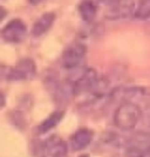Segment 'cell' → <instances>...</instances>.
<instances>
[{"mask_svg": "<svg viewBox=\"0 0 150 157\" xmlns=\"http://www.w3.org/2000/svg\"><path fill=\"white\" fill-rule=\"evenodd\" d=\"M86 53H87V47L81 42H75L69 45L62 54V59H61L62 67L67 71H71L81 66Z\"/></svg>", "mask_w": 150, "mask_h": 157, "instance_id": "4", "label": "cell"}, {"mask_svg": "<svg viewBox=\"0 0 150 157\" xmlns=\"http://www.w3.org/2000/svg\"><path fill=\"white\" fill-rule=\"evenodd\" d=\"M141 118V108L133 101H125L118 105L114 114V123L121 130L134 129Z\"/></svg>", "mask_w": 150, "mask_h": 157, "instance_id": "1", "label": "cell"}, {"mask_svg": "<svg viewBox=\"0 0 150 157\" xmlns=\"http://www.w3.org/2000/svg\"><path fill=\"white\" fill-rule=\"evenodd\" d=\"M1 36L10 44H21L27 36V27L22 20L13 19L2 28Z\"/></svg>", "mask_w": 150, "mask_h": 157, "instance_id": "5", "label": "cell"}, {"mask_svg": "<svg viewBox=\"0 0 150 157\" xmlns=\"http://www.w3.org/2000/svg\"><path fill=\"white\" fill-rule=\"evenodd\" d=\"M79 157H89V155H81V156H79Z\"/></svg>", "mask_w": 150, "mask_h": 157, "instance_id": "18", "label": "cell"}, {"mask_svg": "<svg viewBox=\"0 0 150 157\" xmlns=\"http://www.w3.org/2000/svg\"><path fill=\"white\" fill-rule=\"evenodd\" d=\"M134 18L137 20H147L150 18V0H138L135 7Z\"/></svg>", "mask_w": 150, "mask_h": 157, "instance_id": "13", "label": "cell"}, {"mask_svg": "<svg viewBox=\"0 0 150 157\" xmlns=\"http://www.w3.org/2000/svg\"><path fill=\"white\" fill-rule=\"evenodd\" d=\"M63 115H65V113L62 110H56V111H54V113H52V114L47 118H45V120L39 124V127L37 128V129H38V132L45 134L47 131L52 130L53 128H55V127L61 122V120L63 118Z\"/></svg>", "mask_w": 150, "mask_h": 157, "instance_id": "11", "label": "cell"}, {"mask_svg": "<svg viewBox=\"0 0 150 157\" xmlns=\"http://www.w3.org/2000/svg\"><path fill=\"white\" fill-rule=\"evenodd\" d=\"M79 13L85 22H91L98 13V7L93 0H82L79 5Z\"/></svg>", "mask_w": 150, "mask_h": 157, "instance_id": "12", "label": "cell"}, {"mask_svg": "<svg viewBox=\"0 0 150 157\" xmlns=\"http://www.w3.org/2000/svg\"><path fill=\"white\" fill-rule=\"evenodd\" d=\"M135 2L134 0H121L117 4L108 7L106 17L107 19L110 20H118L129 18L130 15H134L135 12Z\"/></svg>", "mask_w": 150, "mask_h": 157, "instance_id": "7", "label": "cell"}, {"mask_svg": "<svg viewBox=\"0 0 150 157\" xmlns=\"http://www.w3.org/2000/svg\"><path fill=\"white\" fill-rule=\"evenodd\" d=\"M29 1V4H32V5H37V4H39L41 0H28Z\"/></svg>", "mask_w": 150, "mask_h": 157, "instance_id": "17", "label": "cell"}, {"mask_svg": "<svg viewBox=\"0 0 150 157\" xmlns=\"http://www.w3.org/2000/svg\"><path fill=\"white\" fill-rule=\"evenodd\" d=\"M5 105H6V98H5V95L2 93L0 92V110L5 107Z\"/></svg>", "mask_w": 150, "mask_h": 157, "instance_id": "15", "label": "cell"}, {"mask_svg": "<svg viewBox=\"0 0 150 157\" xmlns=\"http://www.w3.org/2000/svg\"><path fill=\"white\" fill-rule=\"evenodd\" d=\"M38 154L41 157H67L68 145L58 136H51L39 143Z\"/></svg>", "mask_w": 150, "mask_h": 157, "instance_id": "3", "label": "cell"}, {"mask_svg": "<svg viewBox=\"0 0 150 157\" xmlns=\"http://www.w3.org/2000/svg\"><path fill=\"white\" fill-rule=\"evenodd\" d=\"M150 152V134L137 131L131 135L125 144L127 157H147Z\"/></svg>", "mask_w": 150, "mask_h": 157, "instance_id": "2", "label": "cell"}, {"mask_svg": "<svg viewBox=\"0 0 150 157\" xmlns=\"http://www.w3.org/2000/svg\"><path fill=\"white\" fill-rule=\"evenodd\" d=\"M118 1H121V0H100V2H101V4H103V5H106L107 7L113 6V5L117 4Z\"/></svg>", "mask_w": 150, "mask_h": 157, "instance_id": "14", "label": "cell"}, {"mask_svg": "<svg viewBox=\"0 0 150 157\" xmlns=\"http://www.w3.org/2000/svg\"><path fill=\"white\" fill-rule=\"evenodd\" d=\"M93 131L88 128H81L78 131H75L71 136L69 145L73 151H80L86 149L93 141Z\"/></svg>", "mask_w": 150, "mask_h": 157, "instance_id": "9", "label": "cell"}, {"mask_svg": "<svg viewBox=\"0 0 150 157\" xmlns=\"http://www.w3.org/2000/svg\"><path fill=\"white\" fill-rule=\"evenodd\" d=\"M35 75H37V66L34 61L29 58H25L20 60L17 66L12 67L10 81L11 82L27 81V80H32Z\"/></svg>", "mask_w": 150, "mask_h": 157, "instance_id": "6", "label": "cell"}, {"mask_svg": "<svg viewBox=\"0 0 150 157\" xmlns=\"http://www.w3.org/2000/svg\"><path fill=\"white\" fill-rule=\"evenodd\" d=\"M98 75L95 69L93 68H88L86 69V72L82 74V76L79 78L76 82H73L75 85V90H76V95L80 94H85V93H89L93 90V88L95 87L96 82L98 81Z\"/></svg>", "mask_w": 150, "mask_h": 157, "instance_id": "8", "label": "cell"}, {"mask_svg": "<svg viewBox=\"0 0 150 157\" xmlns=\"http://www.w3.org/2000/svg\"><path fill=\"white\" fill-rule=\"evenodd\" d=\"M7 15V11L6 8H4L2 6H0V22L5 19V17Z\"/></svg>", "mask_w": 150, "mask_h": 157, "instance_id": "16", "label": "cell"}, {"mask_svg": "<svg viewBox=\"0 0 150 157\" xmlns=\"http://www.w3.org/2000/svg\"><path fill=\"white\" fill-rule=\"evenodd\" d=\"M55 20V14L53 12H47L44 13L39 19L34 22L32 27V35L35 38H39L41 35H44L46 32L49 31V28L52 27L53 22Z\"/></svg>", "mask_w": 150, "mask_h": 157, "instance_id": "10", "label": "cell"}]
</instances>
